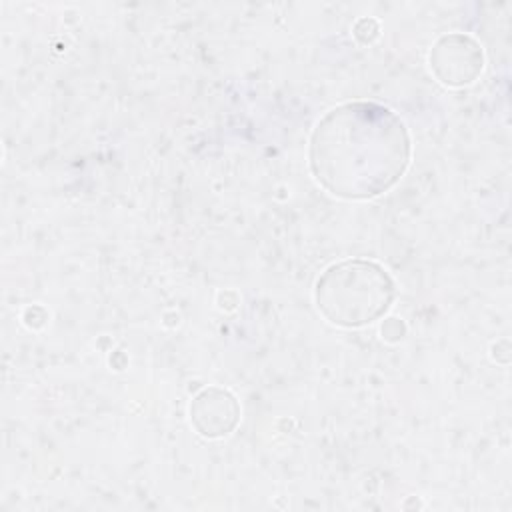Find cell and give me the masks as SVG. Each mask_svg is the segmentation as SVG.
<instances>
[{
    "instance_id": "obj_1",
    "label": "cell",
    "mask_w": 512,
    "mask_h": 512,
    "mask_svg": "<svg viewBox=\"0 0 512 512\" xmlns=\"http://www.w3.org/2000/svg\"><path fill=\"white\" fill-rule=\"evenodd\" d=\"M404 122L376 102L332 108L310 136V170L330 194L368 200L390 190L410 164Z\"/></svg>"
},
{
    "instance_id": "obj_2",
    "label": "cell",
    "mask_w": 512,
    "mask_h": 512,
    "mask_svg": "<svg viewBox=\"0 0 512 512\" xmlns=\"http://www.w3.org/2000/svg\"><path fill=\"white\" fill-rule=\"evenodd\" d=\"M320 314L344 328L366 326L388 312L396 288L390 274L370 260H344L332 264L316 282Z\"/></svg>"
},
{
    "instance_id": "obj_3",
    "label": "cell",
    "mask_w": 512,
    "mask_h": 512,
    "mask_svg": "<svg viewBox=\"0 0 512 512\" xmlns=\"http://www.w3.org/2000/svg\"><path fill=\"white\" fill-rule=\"evenodd\" d=\"M430 62L440 82L462 86L474 82V78L480 74L482 50L470 36L450 34L434 44Z\"/></svg>"
},
{
    "instance_id": "obj_4",
    "label": "cell",
    "mask_w": 512,
    "mask_h": 512,
    "mask_svg": "<svg viewBox=\"0 0 512 512\" xmlns=\"http://www.w3.org/2000/svg\"><path fill=\"white\" fill-rule=\"evenodd\" d=\"M238 404L236 398L220 388L202 390L190 404L192 424L202 436L218 438L230 434L238 422Z\"/></svg>"
}]
</instances>
